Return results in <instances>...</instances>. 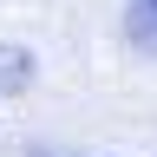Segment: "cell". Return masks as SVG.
<instances>
[{"label":"cell","mask_w":157,"mask_h":157,"mask_svg":"<svg viewBox=\"0 0 157 157\" xmlns=\"http://www.w3.org/2000/svg\"><path fill=\"white\" fill-rule=\"evenodd\" d=\"M33 85V52L26 46H0V92H26Z\"/></svg>","instance_id":"cell-2"},{"label":"cell","mask_w":157,"mask_h":157,"mask_svg":"<svg viewBox=\"0 0 157 157\" xmlns=\"http://www.w3.org/2000/svg\"><path fill=\"white\" fill-rule=\"evenodd\" d=\"M124 39L137 52H157V0H131L124 7Z\"/></svg>","instance_id":"cell-1"}]
</instances>
